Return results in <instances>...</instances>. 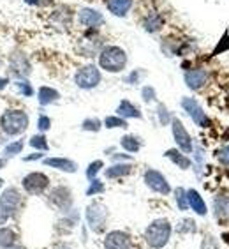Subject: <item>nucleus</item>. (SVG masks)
I'll list each match as a JSON object with an SVG mask.
<instances>
[{"instance_id": "f257e3e1", "label": "nucleus", "mask_w": 229, "mask_h": 249, "mask_svg": "<svg viewBox=\"0 0 229 249\" xmlns=\"http://www.w3.org/2000/svg\"><path fill=\"white\" fill-rule=\"evenodd\" d=\"M99 66L108 72H120L127 66V53L120 46H104L99 52Z\"/></svg>"}, {"instance_id": "f03ea898", "label": "nucleus", "mask_w": 229, "mask_h": 249, "mask_svg": "<svg viewBox=\"0 0 229 249\" xmlns=\"http://www.w3.org/2000/svg\"><path fill=\"white\" fill-rule=\"evenodd\" d=\"M171 225L167 219H155L152 221L148 228L145 230V240L148 242V246L153 249H163L164 246L169 242L171 239Z\"/></svg>"}, {"instance_id": "7ed1b4c3", "label": "nucleus", "mask_w": 229, "mask_h": 249, "mask_svg": "<svg viewBox=\"0 0 229 249\" xmlns=\"http://www.w3.org/2000/svg\"><path fill=\"white\" fill-rule=\"evenodd\" d=\"M29 127V115L23 110H5L0 117V129L9 136L23 134Z\"/></svg>"}, {"instance_id": "20e7f679", "label": "nucleus", "mask_w": 229, "mask_h": 249, "mask_svg": "<svg viewBox=\"0 0 229 249\" xmlns=\"http://www.w3.org/2000/svg\"><path fill=\"white\" fill-rule=\"evenodd\" d=\"M21 207V195L16 187H7L0 196V225H5Z\"/></svg>"}, {"instance_id": "39448f33", "label": "nucleus", "mask_w": 229, "mask_h": 249, "mask_svg": "<svg viewBox=\"0 0 229 249\" xmlns=\"http://www.w3.org/2000/svg\"><path fill=\"white\" fill-rule=\"evenodd\" d=\"M102 76H100V69L96 67L94 64H86V66L80 67L74 74V83H76L80 89H85V90H90V89H96L100 83Z\"/></svg>"}, {"instance_id": "423d86ee", "label": "nucleus", "mask_w": 229, "mask_h": 249, "mask_svg": "<svg viewBox=\"0 0 229 249\" xmlns=\"http://www.w3.org/2000/svg\"><path fill=\"white\" fill-rule=\"evenodd\" d=\"M106 221H108V211H106V207L102 203L94 201V203L86 207V223L96 233H100L104 230Z\"/></svg>"}, {"instance_id": "0eeeda50", "label": "nucleus", "mask_w": 229, "mask_h": 249, "mask_svg": "<svg viewBox=\"0 0 229 249\" xmlns=\"http://www.w3.org/2000/svg\"><path fill=\"white\" fill-rule=\"evenodd\" d=\"M21 186L29 195H43L49 186V178L41 172H32L29 175H25Z\"/></svg>"}, {"instance_id": "6e6552de", "label": "nucleus", "mask_w": 229, "mask_h": 249, "mask_svg": "<svg viewBox=\"0 0 229 249\" xmlns=\"http://www.w3.org/2000/svg\"><path fill=\"white\" fill-rule=\"evenodd\" d=\"M181 108L187 111V115L194 120V124H197L199 127H208L210 119L206 117V113L203 111L201 105L194 97H183V99H181Z\"/></svg>"}, {"instance_id": "1a4fd4ad", "label": "nucleus", "mask_w": 229, "mask_h": 249, "mask_svg": "<svg viewBox=\"0 0 229 249\" xmlns=\"http://www.w3.org/2000/svg\"><path fill=\"white\" fill-rule=\"evenodd\" d=\"M171 127H173V138H175V142H177L178 149L181 150V152L185 154H191L192 152V138L191 134L187 133L185 125L181 124L180 119H171Z\"/></svg>"}, {"instance_id": "9d476101", "label": "nucleus", "mask_w": 229, "mask_h": 249, "mask_svg": "<svg viewBox=\"0 0 229 249\" xmlns=\"http://www.w3.org/2000/svg\"><path fill=\"white\" fill-rule=\"evenodd\" d=\"M145 184L159 195H169L171 193V187L167 184L166 177L157 170H147L145 172Z\"/></svg>"}, {"instance_id": "9b49d317", "label": "nucleus", "mask_w": 229, "mask_h": 249, "mask_svg": "<svg viewBox=\"0 0 229 249\" xmlns=\"http://www.w3.org/2000/svg\"><path fill=\"white\" fill-rule=\"evenodd\" d=\"M104 249H132V240L125 231H110L104 239Z\"/></svg>"}, {"instance_id": "f8f14e48", "label": "nucleus", "mask_w": 229, "mask_h": 249, "mask_svg": "<svg viewBox=\"0 0 229 249\" xmlns=\"http://www.w3.org/2000/svg\"><path fill=\"white\" fill-rule=\"evenodd\" d=\"M9 69L15 76H18V80L19 78H27L30 72H32V66H30L27 55H23V53H15V55H11Z\"/></svg>"}, {"instance_id": "ddd939ff", "label": "nucleus", "mask_w": 229, "mask_h": 249, "mask_svg": "<svg viewBox=\"0 0 229 249\" xmlns=\"http://www.w3.org/2000/svg\"><path fill=\"white\" fill-rule=\"evenodd\" d=\"M49 201H51L57 209H60V211L65 212V211H69L71 205H72V195L67 187L58 186L49 193Z\"/></svg>"}, {"instance_id": "4468645a", "label": "nucleus", "mask_w": 229, "mask_h": 249, "mask_svg": "<svg viewBox=\"0 0 229 249\" xmlns=\"http://www.w3.org/2000/svg\"><path fill=\"white\" fill-rule=\"evenodd\" d=\"M183 80H185L189 89H192V90H199V89H203L205 83L208 82V71L203 69V67H196V69L187 71Z\"/></svg>"}, {"instance_id": "2eb2a0df", "label": "nucleus", "mask_w": 229, "mask_h": 249, "mask_svg": "<svg viewBox=\"0 0 229 249\" xmlns=\"http://www.w3.org/2000/svg\"><path fill=\"white\" fill-rule=\"evenodd\" d=\"M78 19H80V23L83 27H88V29H97V27L104 23V16L100 15L99 11L88 9V7H85V9L78 13Z\"/></svg>"}, {"instance_id": "dca6fc26", "label": "nucleus", "mask_w": 229, "mask_h": 249, "mask_svg": "<svg viewBox=\"0 0 229 249\" xmlns=\"http://www.w3.org/2000/svg\"><path fill=\"white\" fill-rule=\"evenodd\" d=\"M44 164L49 168H55V170H60V172H65V173H74L78 170V164L67 158H48V159H44Z\"/></svg>"}, {"instance_id": "f3484780", "label": "nucleus", "mask_w": 229, "mask_h": 249, "mask_svg": "<svg viewBox=\"0 0 229 249\" xmlns=\"http://www.w3.org/2000/svg\"><path fill=\"white\" fill-rule=\"evenodd\" d=\"M217 219H229V193H220L213 201Z\"/></svg>"}, {"instance_id": "a211bd4d", "label": "nucleus", "mask_w": 229, "mask_h": 249, "mask_svg": "<svg viewBox=\"0 0 229 249\" xmlns=\"http://www.w3.org/2000/svg\"><path fill=\"white\" fill-rule=\"evenodd\" d=\"M116 115L122 117V119H141V111H139L138 106H134L131 101L124 99L116 108Z\"/></svg>"}, {"instance_id": "6ab92c4d", "label": "nucleus", "mask_w": 229, "mask_h": 249, "mask_svg": "<svg viewBox=\"0 0 229 249\" xmlns=\"http://www.w3.org/2000/svg\"><path fill=\"white\" fill-rule=\"evenodd\" d=\"M187 201H189V207H191L196 214H199V216H205L206 214V203L197 191L189 189V191H187Z\"/></svg>"}, {"instance_id": "aec40b11", "label": "nucleus", "mask_w": 229, "mask_h": 249, "mask_svg": "<svg viewBox=\"0 0 229 249\" xmlns=\"http://www.w3.org/2000/svg\"><path fill=\"white\" fill-rule=\"evenodd\" d=\"M106 5L111 15L125 16L132 7V0H106Z\"/></svg>"}, {"instance_id": "412c9836", "label": "nucleus", "mask_w": 229, "mask_h": 249, "mask_svg": "<svg viewBox=\"0 0 229 249\" xmlns=\"http://www.w3.org/2000/svg\"><path fill=\"white\" fill-rule=\"evenodd\" d=\"M37 99L43 106L53 105V103H57L60 99V94H58V90L51 89V87H41L37 92Z\"/></svg>"}, {"instance_id": "4be33fe9", "label": "nucleus", "mask_w": 229, "mask_h": 249, "mask_svg": "<svg viewBox=\"0 0 229 249\" xmlns=\"http://www.w3.org/2000/svg\"><path fill=\"white\" fill-rule=\"evenodd\" d=\"M16 240H18V235L15 230H11L7 226H2L0 228V248L9 249L13 246H16Z\"/></svg>"}, {"instance_id": "5701e85b", "label": "nucleus", "mask_w": 229, "mask_h": 249, "mask_svg": "<svg viewBox=\"0 0 229 249\" xmlns=\"http://www.w3.org/2000/svg\"><path fill=\"white\" fill-rule=\"evenodd\" d=\"M164 156H166L167 159H171L173 163L177 164V166H180L181 170H189V168H191V159L185 158L180 150L169 149V150H166V154H164Z\"/></svg>"}, {"instance_id": "b1692460", "label": "nucleus", "mask_w": 229, "mask_h": 249, "mask_svg": "<svg viewBox=\"0 0 229 249\" xmlns=\"http://www.w3.org/2000/svg\"><path fill=\"white\" fill-rule=\"evenodd\" d=\"M131 172H132V164H113V166H110L106 170L104 175L108 178H120L129 175Z\"/></svg>"}, {"instance_id": "393cba45", "label": "nucleus", "mask_w": 229, "mask_h": 249, "mask_svg": "<svg viewBox=\"0 0 229 249\" xmlns=\"http://www.w3.org/2000/svg\"><path fill=\"white\" fill-rule=\"evenodd\" d=\"M163 23L164 19L161 15H157V13H152V15H148L147 19H145V29L148 30V32H157V30L163 29Z\"/></svg>"}, {"instance_id": "a878e982", "label": "nucleus", "mask_w": 229, "mask_h": 249, "mask_svg": "<svg viewBox=\"0 0 229 249\" xmlns=\"http://www.w3.org/2000/svg\"><path fill=\"white\" fill-rule=\"evenodd\" d=\"M120 145L124 147V150H127V152H131V154L138 152V150L141 149V142H139L136 136H132V134H125L124 138L120 140Z\"/></svg>"}, {"instance_id": "bb28decb", "label": "nucleus", "mask_w": 229, "mask_h": 249, "mask_svg": "<svg viewBox=\"0 0 229 249\" xmlns=\"http://www.w3.org/2000/svg\"><path fill=\"white\" fill-rule=\"evenodd\" d=\"M23 140H18V142H13V143L5 145L4 152H2V156L4 158H15V156H18L21 150H23Z\"/></svg>"}, {"instance_id": "cd10ccee", "label": "nucleus", "mask_w": 229, "mask_h": 249, "mask_svg": "<svg viewBox=\"0 0 229 249\" xmlns=\"http://www.w3.org/2000/svg\"><path fill=\"white\" fill-rule=\"evenodd\" d=\"M30 147L32 149H37V150H48V140H46V136L44 134H35V136H32L30 138Z\"/></svg>"}, {"instance_id": "c85d7f7f", "label": "nucleus", "mask_w": 229, "mask_h": 249, "mask_svg": "<svg viewBox=\"0 0 229 249\" xmlns=\"http://www.w3.org/2000/svg\"><path fill=\"white\" fill-rule=\"evenodd\" d=\"M104 125L108 127V129H114V127H127V122H125V119H122V117H106L104 120Z\"/></svg>"}, {"instance_id": "c756f323", "label": "nucleus", "mask_w": 229, "mask_h": 249, "mask_svg": "<svg viewBox=\"0 0 229 249\" xmlns=\"http://www.w3.org/2000/svg\"><path fill=\"white\" fill-rule=\"evenodd\" d=\"M175 195H177V203H178V207H180V211H187V209H189V201H187L185 189L178 187L177 191H175Z\"/></svg>"}, {"instance_id": "7c9ffc66", "label": "nucleus", "mask_w": 229, "mask_h": 249, "mask_svg": "<svg viewBox=\"0 0 229 249\" xmlns=\"http://www.w3.org/2000/svg\"><path fill=\"white\" fill-rule=\"evenodd\" d=\"M99 193H104V184L97 180V178H94L90 186H88V189H86V196H94V195H99Z\"/></svg>"}, {"instance_id": "2f4dec72", "label": "nucleus", "mask_w": 229, "mask_h": 249, "mask_svg": "<svg viewBox=\"0 0 229 249\" xmlns=\"http://www.w3.org/2000/svg\"><path fill=\"white\" fill-rule=\"evenodd\" d=\"M104 166V163L102 161H94V163L88 164V168H86V177L90 178V180H94L96 178V175L100 172V168Z\"/></svg>"}, {"instance_id": "473e14b6", "label": "nucleus", "mask_w": 229, "mask_h": 249, "mask_svg": "<svg viewBox=\"0 0 229 249\" xmlns=\"http://www.w3.org/2000/svg\"><path fill=\"white\" fill-rule=\"evenodd\" d=\"M16 89H18L19 94H23V96H27V97H30L33 94L32 85H30L29 82H23V80H18V82H16Z\"/></svg>"}, {"instance_id": "72a5a7b5", "label": "nucleus", "mask_w": 229, "mask_h": 249, "mask_svg": "<svg viewBox=\"0 0 229 249\" xmlns=\"http://www.w3.org/2000/svg\"><path fill=\"white\" fill-rule=\"evenodd\" d=\"M100 120L99 119H86V120H83V124H82V127L85 131H99L100 129Z\"/></svg>"}, {"instance_id": "f704fd0d", "label": "nucleus", "mask_w": 229, "mask_h": 249, "mask_svg": "<svg viewBox=\"0 0 229 249\" xmlns=\"http://www.w3.org/2000/svg\"><path fill=\"white\" fill-rule=\"evenodd\" d=\"M157 113H159V120H161V124L166 125L167 122H171V117H169V111L164 105H159L157 108Z\"/></svg>"}, {"instance_id": "c9c22d12", "label": "nucleus", "mask_w": 229, "mask_h": 249, "mask_svg": "<svg viewBox=\"0 0 229 249\" xmlns=\"http://www.w3.org/2000/svg\"><path fill=\"white\" fill-rule=\"evenodd\" d=\"M141 96H143V101L145 103H150V101L155 99V89L150 85L143 87V90H141Z\"/></svg>"}, {"instance_id": "e433bc0d", "label": "nucleus", "mask_w": 229, "mask_h": 249, "mask_svg": "<svg viewBox=\"0 0 229 249\" xmlns=\"http://www.w3.org/2000/svg\"><path fill=\"white\" fill-rule=\"evenodd\" d=\"M37 127L41 131H48L49 127H51V120H49V117H46V115H41V117H39Z\"/></svg>"}, {"instance_id": "4c0bfd02", "label": "nucleus", "mask_w": 229, "mask_h": 249, "mask_svg": "<svg viewBox=\"0 0 229 249\" xmlns=\"http://www.w3.org/2000/svg\"><path fill=\"white\" fill-rule=\"evenodd\" d=\"M143 74H145L143 71H138V69H136V71H132V72L129 74V76L125 78V82L131 83V85H134V83H138V82H139V78L143 76Z\"/></svg>"}, {"instance_id": "58836bf2", "label": "nucleus", "mask_w": 229, "mask_h": 249, "mask_svg": "<svg viewBox=\"0 0 229 249\" xmlns=\"http://www.w3.org/2000/svg\"><path fill=\"white\" fill-rule=\"evenodd\" d=\"M219 159H220V163H222V164L229 166V145H228V147H224V149L219 152Z\"/></svg>"}, {"instance_id": "ea45409f", "label": "nucleus", "mask_w": 229, "mask_h": 249, "mask_svg": "<svg viewBox=\"0 0 229 249\" xmlns=\"http://www.w3.org/2000/svg\"><path fill=\"white\" fill-rule=\"evenodd\" d=\"M25 2L30 5H48V4H51L53 0H25Z\"/></svg>"}, {"instance_id": "a19ab883", "label": "nucleus", "mask_w": 229, "mask_h": 249, "mask_svg": "<svg viewBox=\"0 0 229 249\" xmlns=\"http://www.w3.org/2000/svg\"><path fill=\"white\" fill-rule=\"evenodd\" d=\"M43 158V154H33V156H29V158H25V161H37V159Z\"/></svg>"}, {"instance_id": "79ce46f5", "label": "nucleus", "mask_w": 229, "mask_h": 249, "mask_svg": "<svg viewBox=\"0 0 229 249\" xmlns=\"http://www.w3.org/2000/svg\"><path fill=\"white\" fill-rule=\"evenodd\" d=\"M9 83V80L7 78H0V89H5V85Z\"/></svg>"}, {"instance_id": "37998d69", "label": "nucleus", "mask_w": 229, "mask_h": 249, "mask_svg": "<svg viewBox=\"0 0 229 249\" xmlns=\"http://www.w3.org/2000/svg\"><path fill=\"white\" fill-rule=\"evenodd\" d=\"M5 166V158H0V170Z\"/></svg>"}, {"instance_id": "c03bdc74", "label": "nucleus", "mask_w": 229, "mask_h": 249, "mask_svg": "<svg viewBox=\"0 0 229 249\" xmlns=\"http://www.w3.org/2000/svg\"><path fill=\"white\" fill-rule=\"evenodd\" d=\"M9 249H25V248H18V246H13V248H9Z\"/></svg>"}, {"instance_id": "a18cd8bd", "label": "nucleus", "mask_w": 229, "mask_h": 249, "mask_svg": "<svg viewBox=\"0 0 229 249\" xmlns=\"http://www.w3.org/2000/svg\"><path fill=\"white\" fill-rule=\"evenodd\" d=\"M60 249H71V248H67V246H62V248H60Z\"/></svg>"}, {"instance_id": "49530a36", "label": "nucleus", "mask_w": 229, "mask_h": 249, "mask_svg": "<svg viewBox=\"0 0 229 249\" xmlns=\"http://www.w3.org/2000/svg\"><path fill=\"white\" fill-rule=\"evenodd\" d=\"M2 184H4V180H2V178H0V187H2Z\"/></svg>"}, {"instance_id": "de8ad7c7", "label": "nucleus", "mask_w": 229, "mask_h": 249, "mask_svg": "<svg viewBox=\"0 0 229 249\" xmlns=\"http://www.w3.org/2000/svg\"><path fill=\"white\" fill-rule=\"evenodd\" d=\"M0 66H2V60H0Z\"/></svg>"}]
</instances>
